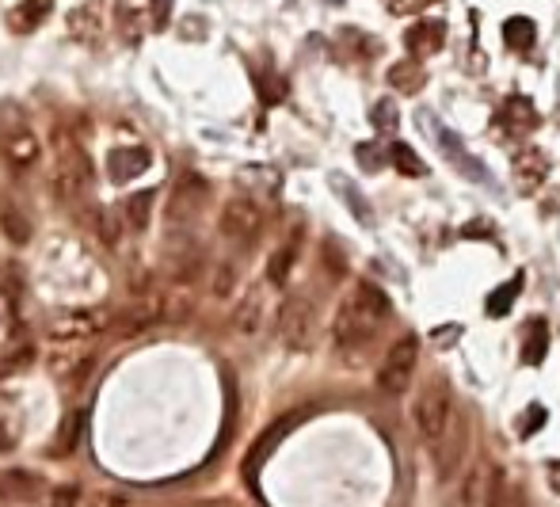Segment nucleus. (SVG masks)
Instances as JSON below:
<instances>
[{
    "instance_id": "f257e3e1",
    "label": "nucleus",
    "mask_w": 560,
    "mask_h": 507,
    "mask_svg": "<svg viewBox=\"0 0 560 507\" xmlns=\"http://www.w3.org/2000/svg\"><path fill=\"white\" fill-rule=\"evenodd\" d=\"M393 317V301L381 286L373 282H354L347 290V298L340 301L332 320V340H335V351L347 367H359L366 359L370 343L378 340V332L385 329V320Z\"/></svg>"
},
{
    "instance_id": "f03ea898",
    "label": "nucleus",
    "mask_w": 560,
    "mask_h": 507,
    "mask_svg": "<svg viewBox=\"0 0 560 507\" xmlns=\"http://www.w3.org/2000/svg\"><path fill=\"white\" fill-rule=\"evenodd\" d=\"M0 157L12 168H31L39 160V138L20 103H0Z\"/></svg>"
},
{
    "instance_id": "7ed1b4c3",
    "label": "nucleus",
    "mask_w": 560,
    "mask_h": 507,
    "mask_svg": "<svg viewBox=\"0 0 560 507\" xmlns=\"http://www.w3.org/2000/svg\"><path fill=\"white\" fill-rule=\"evenodd\" d=\"M50 184L62 203H77L92 187V160L72 138H58V157H53Z\"/></svg>"
},
{
    "instance_id": "20e7f679",
    "label": "nucleus",
    "mask_w": 560,
    "mask_h": 507,
    "mask_svg": "<svg viewBox=\"0 0 560 507\" xmlns=\"http://www.w3.org/2000/svg\"><path fill=\"white\" fill-rule=\"evenodd\" d=\"M275 329H278V340H283L290 351H313L316 336H321V317H316L313 298L290 294L283 305H278Z\"/></svg>"
},
{
    "instance_id": "39448f33",
    "label": "nucleus",
    "mask_w": 560,
    "mask_h": 507,
    "mask_svg": "<svg viewBox=\"0 0 560 507\" xmlns=\"http://www.w3.org/2000/svg\"><path fill=\"white\" fill-rule=\"evenodd\" d=\"M450 416H454V401H450V389H446L439 378L435 382H427L423 393L416 397V408H412V420H416V431H420V439L431 446L439 435L446 431V424H450Z\"/></svg>"
},
{
    "instance_id": "423d86ee",
    "label": "nucleus",
    "mask_w": 560,
    "mask_h": 507,
    "mask_svg": "<svg viewBox=\"0 0 560 507\" xmlns=\"http://www.w3.org/2000/svg\"><path fill=\"white\" fill-rule=\"evenodd\" d=\"M217 229H221V237L233 244H252L259 233H264V210H259L252 195H229L226 206H221Z\"/></svg>"
},
{
    "instance_id": "0eeeda50",
    "label": "nucleus",
    "mask_w": 560,
    "mask_h": 507,
    "mask_svg": "<svg viewBox=\"0 0 560 507\" xmlns=\"http://www.w3.org/2000/svg\"><path fill=\"white\" fill-rule=\"evenodd\" d=\"M416 362H420V340L416 336H401L393 348L385 351V362L378 370V389L389 397H401L408 386L416 382Z\"/></svg>"
},
{
    "instance_id": "6e6552de",
    "label": "nucleus",
    "mask_w": 560,
    "mask_h": 507,
    "mask_svg": "<svg viewBox=\"0 0 560 507\" xmlns=\"http://www.w3.org/2000/svg\"><path fill=\"white\" fill-rule=\"evenodd\" d=\"M46 367L58 382L81 386L96 367V351L88 348V340H53V348L46 355Z\"/></svg>"
},
{
    "instance_id": "1a4fd4ad",
    "label": "nucleus",
    "mask_w": 560,
    "mask_h": 507,
    "mask_svg": "<svg viewBox=\"0 0 560 507\" xmlns=\"http://www.w3.org/2000/svg\"><path fill=\"white\" fill-rule=\"evenodd\" d=\"M423 122H427V130H431V141L439 145V153L450 160V165L465 176V179H480V184H492V176H488V168L480 165V157H473L469 149L461 145V138L454 134V130H446V126H439L431 115H423Z\"/></svg>"
},
{
    "instance_id": "9d476101",
    "label": "nucleus",
    "mask_w": 560,
    "mask_h": 507,
    "mask_svg": "<svg viewBox=\"0 0 560 507\" xmlns=\"http://www.w3.org/2000/svg\"><path fill=\"white\" fill-rule=\"evenodd\" d=\"M458 507H507L503 503V477L496 465H477L469 477H465L461 493H458Z\"/></svg>"
},
{
    "instance_id": "9b49d317",
    "label": "nucleus",
    "mask_w": 560,
    "mask_h": 507,
    "mask_svg": "<svg viewBox=\"0 0 560 507\" xmlns=\"http://www.w3.org/2000/svg\"><path fill=\"white\" fill-rule=\"evenodd\" d=\"M465 435H469V427H465V416L454 408V416H450V424H446V431L431 443V454H435V465H439V474H442V477H450L454 469H458L461 454H465V446H469V439H465Z\"/></svg>"
},
{
    "instance_id": "f8f14e48",
    "label": "nucleus",
    "mask_w": 560,
    "mask_h": 507,
    "mask_svg": "<svg viewBox=\"0 0 560 507\" xmlns=\"http://www.w3.org/2000/svg\"><path fill=\"white\" fill-rule=\"evenodd\" d=\"M111 329V313L103 310H72L50 324V340H92Z\"/></svg>"
},
{
    "instance_id": "ddd939ff",
    "label": "nucleus",
    "mask_w": 560,
    "mask_h": 507,
    "mask_svg": "<svg viewBox=\"0 0 560 507\" xmlns=\"http://www.w3.org/2000/svg\"><path fill=\"white\" fill-rule=\"evenodd\" d=\"M496 122H499V126H503V130H507L511 138H526V134H534V130H537L541 115H537V107H534L526 96H511V100H503V107H499Z\"/></svg>"
},
{
    "instance_id": "4468645a",
    "label": "nucleus",
    "mask_w": 560,
    "mask_h": 507,
    "mask_svg": "<svg viewBox=\"0 0 560 507\" xmlns=\"http://www.w3.org/2000/svg\"><path fill=\"white\" fill-rule=\"evenodd\" d=\"M149 165H153V153H149L145 145H126V149H115L107 157V176L115 179V184H130V179L145 176Z\"/></svg>"
},
{
    "instance_id": "2eb2a0df",
    "label": "nucleus",
    "mask_w": 560,
    "mask_h": 507,
    "mask_svg": "<svg viewBox=\"0 0 560 507\" xmlns=\"http://www.w3.org/2000/svg\"><path fill=\"white\" fill-rule=\"evenodd\" d=\"M442 43H446V24L442 20H416L404 34V46H408V53H412L416 62L435 58V53L442 50Z\"/></svg>"
},
{
    "instance_id": "dca6fc26",
    "label": "nucleus",
    "mask_w": 560,
    "mask_h": 507,
    "mask_svg": "<svg viewBox=\"0 0 560 507\" xmlns=\"http://www.w3.org/2000/svg\"><path fill=\"white\" fill-rule=\"evenodd\" d=\"M43 493H46V481L27 474V469H5L0 474V500L31 503V500H43Z\"/></svg>"
},
{
    "instance_id": "f3484780",
    "label": "nucleus",
    "mask_w": 560,
    "mask_h": 507,
    "mask_svg": "<svg viewBox=\"0 0 560 507\" xmlns=\"http://www.w3.org/2000/svg\"><path fill=\"white\" fill-rule=\"evenodd\" d=\"M511 176H515L518 191L530 195V191H537L541 184H546V176H549V157L541 153V149H522V153L515 157Z\"/></svg>"
},
{
    "instance_id": "a211bd4d",
    "label": "nucleus",
    "mask_w": 560,
    "mask_h": 507,
    "mask_svg": "<svg viewBox=\"0 0 560 507\" xmlns=\"http://www.w3.org/2000/svg\"><path fill=\"white\" fill-rule=\"evenodd\" d=\"M153 320H160V298H138L134 305H126V310H119L115 317H111V329L122 332V336H134Z\"/></svg>"
},
{
    "instance_id": "6ab92c4d",
    "label": "nucleus",
    "mask_w": 560,
    "mask_h": 507,
    "mask_svg": "<svg viewBox=\"0 0 560 507\" xmlns=\"http://www.w3.org/2000/svg\"><path fill=\"white\" fill-rule=\"evenodd\" d=\"M202 203H207V184H202L198 176L187 172L179 184H176V195H172V203H168V222H179V214L187 206V217H195L202 210Z\"/></svg>"
},
{
    "instance_id": "aec40b11",
    "label": "nucleus",
    "mask_w": 560,
    "mask_h": 507,
    "mask_svg": "<svg viewBox=\"0 0 560 507\" xmlns=\"http://www.w3.org/2000/svg\"><path fill=\"white\" fill-rule=\"evenodd\" d=\"M0 229L12 244H27L34 237V225H31V214L15 203V195H0Z\"/></svg>"
},
{
    "instance_id": "412c9836",
    "label": "nucleus",
    "mask_w": 560,
    "mask_h": 507,
    "mask_svg": "<svg viewBox=\"0 0 560 507\" xmlns=\"http://www.w3.org/2000/svg\"><path fill=\"white\" fill-rule=\"evenodd\" d=\"M264 313H267L264 286H252V290H248V298L237 305V317H233L237 332H240V336H256L259 329H264Z\"/></svg>"
},
{
    "instance_id": "4be33fe9",
    "label": "nucleus",
    "mask_w": 560,
    "mask_h": 507,
    "mask_svg": "<svg viewBox=\"0 0 560 507\" xmlns=\"http://www.w3.org/2000/svg\"><path fill=\"white\" fill-rule=\"evenodd\" d=\"M65 31L72 34V43H96L103 34V20H100V5H81L69 12Z\"/></svg>"
},
{
    "instance_id": "5701e85b",
    "label": "nucleus",
    "mask_w": 560,
    "mask_h": 507,
    "mask_svg": "<svg viewBox=\"0 0 560 507\" xmlns=\"http://www.w3.org/2000/svg\"><path fill=\"white\" fill-rule=\"evenodd\" d=\"M294 424H297V416H286V420H278L275 427H267L264 435H259V443L252 446V454H248V462H245L248 474H256V469L271 458V450H275L278 443H283V435H286V431H294Z\"/></svg>"
},
{
    "instance_id": "b1692460",
    "label": "nucleus",
    "mask_w": 560,
    "mask_h": 507,
    "mask_svg": "<svg viewBox=\"0 0 560 507\" xmlns=\"http://www.w3.org/2000/svg\"><path fill=\"white\" fill-rule=\"evenodd\" d=\"M50 5H53V0H20V5L8 12V27L15 34H31L34 27H43Z\"/></svg>"
},
{
    "instance_id": "393cba45",
    "label": "nucleus",
    "mask_w": 560,
    "mask_h": 507,
    "mask_svg": "<svg viewBox=\"0 0 560 507\" xmlns=\"http://www.w3.org/2000/svg\"><path fill=\"white\" fill-rule=\"evenodd\" d=\"M546 351H549V324L546 320H530L526 329H522L518 359L526 362V367H537V362H546Z\"/></svg>"
},
{
    "instance_id": "a878e982",
    "label": "nucleus",
    "mask_w": 560,
    "mask_h": 507,
    "mask_svg": "<svg viewBox=\"0 0 560 507\" xmlns=\"http://www.w3.org/2000/svg\"><path fill=\"white\" fill-rule=\"evenodd\" d=\"M297 252H302V237H290L286 244L275 248V256L267 260V282H271V286H286L290 271H294V263H297Z\"/></svg>"
},
{
    "instance_id": "bb28decb",
    "label": "nucleus",
    "mask_w": 560,
    "mask_h": 507,
    "mask_svg": "<svg viewBox=\"0 0 560 507\" xmlns=\"http://www.w3.org/2000/svg\"><path fill=\"white\" fill-rule=\"evenodd\" d=\"M328 179H332V187H335V191H340V198H343V206H347V210H351L354 217H359V222H362V225H373V210H370V203H366V195H362L359 187H354V184H351V179H347V176H340V172H332Z\"/></svg>"
},
{
    "instance_id": "cd10ccee",
    "label": "nucleus",
    "mask_w": 560,
    "mask_h": 507,
    "mask_svg": "<svg viewBox=\"0 0 560 507\" xmlns=\"http://www.w3.org/2000/svg\"><path fill=\"white\" fill-rule=\"evenodd\" d=\"M389 84H393L397 92H404V96H416L427 84V72H423V65L416 58H404V62H397L393 69H389Z\"/></svg>"
},
{
    "instance_id": "c85d7f7f",
    "label": "nucleus",
    "mask_w": 560,
    "mask_h": 507,
    "mask_svg": "<svg viewBox=\"0 0 560 507\" xmlns=\"http://www.w3.org/2000/svg\"><path fill=\"white\" fill-rule=\"evenodd\" d=\"M522 282H526V275H522V271H515L511 282H503V286H496V290H492L488 301H484V310H488V317H507V313H511V305H515V301H518V294H522Z\"/></svg>"
},
{
    "instance_id": "c756f323",
    "label": "nucleus",
    "mask_w": 560,
    "mask_h": 507,
    "mask_svg": "<svg viewBox=\"0 0 560 507\" xmlns=\"http://www.w3.org/2000/svg\"><path fill=\"white\" fill-rule=\"evenodd\" d=\"M153 203H157V191H134V195H126V203H122V214H126V222L134 233L149 229V217H153Z\"/></svg>"
},
{
    "instance_id": "7c9ffc66",
    "label": "nucleus",
    "mask_w": 560,
    "mask_h": 507,
    "mask_svg": "<svg viewBox=\"0 0 560 507\" xmlns=\"http://www.w3.org/2000/svg\"><path fill=\"white\" fill-rule=\"evenodd\" d=\"M537 39V27L534 20H526V15H511L507 24H503V43H507L511 50H530Z\"/></svg>"
},
{
    "instance_id": "2f4dec72",
    "label": "nucleus",
    "mask_w": 560,
    "mask_h": 507,
    "mask_svg": "<svg viewBox=\"0 0 560 507\" xmlns=\"http://www.w3.org/2000/svg\"><path fill=\"white\" fill-rule=\"evenodd\" d=\"M370 122H373V130H378V134H397V126H401L397 103L393 100H378L370 107Z\"/></svg>"
},
{
    "instance_id": "473e14b6",
    "label": "nucleus",
    "mask_w": 560,
    "mask_h": 507,
    "mask_svg": "<svg viewBox=\"0 0 560 507\" xmlns=\"http://www.w3.org/2000/svg\"><path fill=\"white\" fill-rule=\"evenodd\" d=\"M389 160H393L397 172H404V176H427V165H423V160H420L412 149H408L404 141H393V145H389Z\"/></svg>"
},
{
    "instance_id": "72a5a7b5",
    "label": "nucleus",
    "mask_w": 560,
    "mask_h": 507,
    "mask_svg": "<svg viewBox=\"0 0 560 507\" xmlns=\"http://www.w3.org/2000/svg\"><path fill=\"white\" fill-rule=\"evenodd\" d=\"M31 359H34V348L20 340L15 348H8L5 359H0V378H8V374H15V370H27V367H31Z\"/></svg>"
},
{
    "instance_id": "f704fd0d",
    "label": "nucleus",
    "mask_w": 560,
    "mask_h": 507,
    "mask_svg": "<svg viewBox=\"0 0 560 507\" xmlns=\"http://www.w3.org/2000/svg\"><path fill=\"white\" fill-rule=\"evenodd\" d=\"M119 31H122V39L126 43H141V15H138V8L130 5V0H119Z\"/></svg>"
},
{
    "instance_id": "c9c22d12",
    "label": "nucleus",
    "mask_w": 560,
    "mask_h": 507,
    "mask_svg": "<svg viewBox=\"0 0 560 507\" xmlns=\"http://www.w3.org/2000/svg\"><path fill=\"white\" fill-rule=\"evenodd\" d=\"M20 439V416L8 401H0V450H12Z\"/></svg>"
},
{
    "instance_id": "e433bc0d",
    "label": "nucleus",
    "mask_w": 560,
    "mask_h": 507,
    "mask_svg": "<svg viewBox=\"0 0 560 507\" xmlns=\"http://www.w3.org/2000/svg\"><path fill=\"white\" fill-rule=\"evenodd\" d=\"M81 412H69V420H62V431H58V443H53V454H69L72 446H77V435H81Z\"/></svg>"
},
{
    "instance_id": "4c0bfd02",
    "label": "nucleus",
    "mask_w": 560,
    "mask_h": 507,
    "mask_svg": "<svg viewBox=\"0 0 560 507\" xmlns=\"http://www.w3.org/2000/svg\"><path fill=\"white\" fill-rule=\"evenodd\" d=\"M354 157L362 160V168H366V172H378V168L385 165V149H381V145H373V141L354 145Z\"/></svg>"
},
{
    "instance_id": "58836bf2",
    "label": "nucleus",
    "mask_w": 560,
    "mask_h": 507,
    "mask_svg": "<svg viewBox=\"0 0 560 507\" xmlns=\"http://www.w3.org/2000/svg\"><path fill=\"white\" fill-rule=\"evenodd\" d=\"M172 8H176V0H149V24H153L157 31H164L168 24H172Z\"/></svg>"
},
{
    "instance_id": "ea45409f",
    "label": "nucleus",
    "mask_w": 560,
    "mask_h": 507,
    "mask_svg": "<svg viewBox=\"0 0 560 507\" xmlns=\"http://www.w3.org/2000/svg\"><path fill=\"white\" fill-rule=\"evenodd\" d=\"M541 424H546V408H541V405H530L526 416L518 420V435H522V439H530V435H534Z\"/></svg>"
},
{
    "instance_id": "a19ab883",
    "label": "nucleus",
    "mask_w": 560,
    "mask_h": 507,
    "mask_svg": "<svg viewBox=\"0 0 560 507\" xmlns=\"http://www.w3.org/2000/svg\"><path fill=\"white\" fill-rule=\"evenodd\" d=\"M72 503H77V484H69V488H53L50 500H46V507H72Z\"/></svg>"
},
{
    "instance_id": "79ce46f5",
    "label": "nucleus",
    "mask_w": 560,
    "mask_h": 507,
    "mask_svg": "<svg viewBox=\"0 0 560 507\" xmlns=\"http://www.w3.org/2000/svg\"><path fill=\"white\" fill-rule=\"evenodd\" d=\"M233 279H237V271H233V267H221L217 275H214V294H229Z\"/></svg>"
},
{
    "instance_id": "37998d69",
    "label": "nucleus",
    "mask_w": 560,
    "mask_h": 507,
    "mask_svg": "<svg viewBox=\"0 0 560 507\" xmlns=\"http://www.w3.org/2000/svg\"><path fill=\"white\" fill-rule=\"evenodd\" d=\"M328 5H343V0H328Z\"/></svg>"
}]
</instances>
